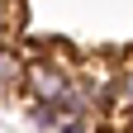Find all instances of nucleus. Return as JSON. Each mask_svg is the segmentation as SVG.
<instances>
[{
    "mask_svg": "<svg viewBox=\"0 0 133 133\" xmlns=\"http://www.w3.org/2000/svg\"><path fill=\"white\" fill-rule=\"evenodd\" d=\"M100 119L105 114H95V109H66L57 133H100Z\"/></svg>",
    "mask_w": 133,
    "mask_h": 133,
    "instance_id": "obj_3",
    "label": "nucleus"
},
{
    "mask_svg": "<svg viewBox=\"0 0 133 133\" xmlns=\"http://www.w3.org/2000/svg\"><path fill=\"white\" fill-rule=\"evenodd\" d=\"M14 29H19V5L0 0V43H14Z\"/></svg>",
    "mask_w": 133,
    "mask_h": 133,
    "instance_id": "obj_5",
    "label": "nucleus"
},
{
    "mask_svg": "<svg viewBox=\"0 0 133 133\" xmlns=\"http://www.w3.org/2000/svg\"><path fill=\"white\" fill-rule=\"evenodd\" d=\"M114 105L133 114V57H119V76H114Z\"/></svg>",
    "mask_w": 133,
    "mask_h": 133,
    "instance_id": "obj_4",
    "label": "nucleus"
},
{
    "mask_svg": "<svg viewBox=\"0 0 133 133\" xmlns=\"http://www.w3.org/2000/svg\"><path fill=\"white\" fill-rule=\"evenodd\" d=\"M128 133H133V128H128Z\"/></svg>",
    "mask_w": 133,
    "mask_h": 133,
    "instance_id": "obj_7",
    "label": "nucleus"
},
{
    "mask_svg": "<svg viewBox=\"0 0 133 133\" xmlns=\"http://www.w3.org/2000/svg\"><path fill=\"white\" fill-rule=\"evenodd\" d=\"M0 100H5V86H0Z\"/></svg>",
    "mask_w": 133,
    "mask_h": 133,
    "instance_id": "obj_6",
    "label": "nucleus"
},
{
    "mask_svg": "<svg viewBox=\"0 0 133 133\" xmlns=\"http://www.w3.org/2000/svg\"><path fill=\"white\" fill-rule=\"evenodd\" d=\"M24 95L29 100H48V105L66 109L76 100V66L66 62V52H38V57H24Z\"/></svg>",
    "mask_w": 133,
    "mask_h": 133,
    "instance_id": "obj_1",
    "label": "nucleus"
},
{
    "mask_svg": "<svg viewBox=\"0 0 133 133\" xmlns=\"http://www.w3.org/2000/svg\"><path fill=\"white\" fill-rule=\"evenodd\" d=\"M24 81V48L19 43H0V86L14 90Z\"/></svg>",
    "mask_w": 133,
    "mask_h": 133,
    "instance_id": "obj_2",
    "label": "nucleus"
}]
</instances>
